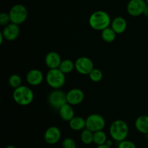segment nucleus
Wrapping results in <instances>:
<instances>
[{
  "mask_svg": "<svg viewBox=\"0 0 148 148\" xmlns=\"http://www.w3.org/2000/svg\"><path fill=\"white\" fill-rule=\"evenodd\" d=\"M111 24L109 14L103 10H97L92 12L89 17V25L92 29L102 31L110 27Z\"/></svg>",
  "mask_w": 148,
  "mask_h": 148,
  "instance_id": "f257e3e1",
  "label": "nucleus"
},
{
  "mask_svg": "<svg viewBox=\"0 0 148 148\" xmlns=\"http://www.w3.org/2000/svg\"><path fill=\"white\" fill-rule=\"evenodd\" d=\"M12 97L16 103L22 106H26L33 101L34 93L29 87L21 85L14 90Z\"/></svg>",
  "mask_w": 148,
  "mask_h": 148,
  "instance_id": "f03ea898",
  "label": "nucleus"
},
{
  "mask_svg": "<svg viewBox=\"0 0 148 148\" xmlns=\"http://www.w3.org/2000/svg\"><path fill=\"white\" fill-rule=\"evenodd\" d=\"M109 133L111 138L115 141L118 143L123 141L129 134L128 124L123 120H116L110 126Z\"/></svg>",
  "mask_w": 148,
  "mask_h": 148,
  "instance_id": "7ed1b4c3",
  "label": "nucleus"
},
{
  "mask_svg": "<svg viewBox=\"0 0 148 148\" xmlns=\"http://www.w3.org/2000/svg\"><path fill=\"white\" fill-rule=\"evenodd\" d=\"M46 80L48 85L53 89H60L66 82L65 74L63 73L59 68L51 69L48 71L46 76Z\"/></svg>",
  "mask_w": 148,
  "mask_h": 148,
  "instance_id": "20e7f679",
  "label": "nucleus"
},
{
  "mask_svg": "<svg viewBox=\"0 0 148 148\" xmlns=\"http://www.w3.org/2000/svg\"><path fill=\"white\" fill-rule=\"evenodd\" d=\"M11 23L17 25L23 24L27 20L28 12L23 4H17L12 7L9 12Z\"/></svg>",
  "mask_w": 148,
  "mask_h": 148,
  "instance_id": "39448f33",
  "label": "nucleus"
},
{
  "mask_svg": "<svg viewBox=\"0 0 148 148\" xmlns=\"http://www.w3.org/2000/svg\"><path fill=\"white\" fill-rule=\"evenodd\" d=\"M49 103L52 108L59 110L62 106L67 103L66 93L60 89H56L50 92L48 97Z\"/></svg>",
  "mask_w": 148,
  "mask_h": 148,
  "instance_id": "423d86ee",
  "label": "nucleus"
},
{
  "mask_svg": "<svg viewBox=\"0 0 148 148\" xmlns=\"http://www.w3.org/2000/svg\"><path fill=\"white\" fill-rule=\"evenodd\" d=\"M85 121H86V128L93 132L103 130L106 127L105 119L100 114H90L87 117Z\"/></svg>",
  "mask_w": 148,
  "mask_h": 148,
  "instance_id": "0eeeda50",
  "label": "nucleus"
},
{
  "mask_svg": "<svg viewBox=\"0 0 148 148\" xmlns=\"http://www.w3.org/2000/svg\"><path fill=\"white\" fill-rule=\"evenodd\" d=\"M75 64L77 72L82 75H88L94 69L93 62L87 56H80L77 58Z\"/></svg>",
  "mask_w": 148,
  "mask_h": 148,
  "instance_id": "6e6552de",
  "label": "nucleus"
},
{
  "mask_svg": "<svg viewBox=\"0 0 148 148\" xmlns=\"http://www.w3.org/2000/svg\"><path fill=\"white\" fill-rule=\"evenodd\" d=\"M147 4L145 0H130L127 6V12L132 17L143 14Z\"/></svg>",
  "mask_w": 148,
  "mask_h": 148,
  "instance_id": "1a4fd4ad",
  "label": "nucleus"
},
{
  "mask_svg": "<svg viewBox=\"0 0 148 148\" xmlns=\"http://www.w3.org/2000/svg\"><path fill=\"white\" fill-rule=\"evenodd\" d=\"M62 132L56 126H51L46 130L44 133V140L49 145H55L60 140Z\"/></svg>",
  "mask_w": 148,
  "mask_h": 148,
  "instance_id": "9d476101",
  "label": "nucleus"
},
{
  "mask_svg": "<svg viewBox=\"0 0 148 148\" xmlns=\"http://www.w3.org/2000/svg\"><path fill=\"white\" fill-rule=\"evenodd\" d=\"M85 94L83 91L79 88H73L66 92L67 103L72 106H77L83 101Z\"/></svg>",
  "mask_w": 148,
  "mask_h": 148,
  "instance_id": "9b49d317",
  "label": "nucleus"
},
{
  "mask_svg": "<svg viewBox=\"0 0 148 148\" xmlns=\"http://www.w3.org/2000/svg\"><path fill=\"white\" fill-rule=\"evenodd\" d=\"M1 33H2L5 40H8V41H13V40H16L20 35V30L19 27V25L10 23L7 25L4 26Z\"/></svg>",
  "mask_w": 148,
  "mask_h": 148,
  "instance_id": "f8f14e48",
  "label": "nucleus"
},
{
  "mask_svg": "<svg viewBox=\"0 0 148 148\" xmlns=\"http://www.w3.org/2000/svg\"><path fill=\"white\" fill-rule=\"evenodd\" d=\"M44 79L43 72L38 69H33L26 75V81L32 86H38L43 82Z\"/></svg>",
  "mask_w": 148,
  "mask_h": 148,
  "instance_id": "ddd939ff",
  "label": "nucleus"
},
{
  "mask_svg": "<svg viewBox=\"0 0 148 148\" xmlns=\"http://www.w3.org/2000/svg\"><path fill=\"white\" fill-rule=\"evenodd\" d=\"M62 61L60 55L56 51L49 52L45 57V63L49 69L59 68Z\"/></svg>",
  "mask_w": 148,
  "mask_h": 148,
  "instance_id": "4468645a",
  "label": "nucleus"
},
{
  "mask_svg": "<svg viewBox=\"0 0 148 148\" xmlns=\"http://www.w3.org/2000/svg\"><path fill=\"white\" fill-rule=\"evenodd\" d=\"M111 27L116 34H121L127 28V23L122 17H116L111 21Z\"/></svg>",
  "mask_w": 148,
  "mask_h": 148,
  "instance_id": "2eb2a0df",
  "label": "nucleus"
},
{
  "mask_svg": "<svg viewBox=\"0 0 148 148\" xmlns=\"http://www.w3.org/2000/svg\"><path fill=\"white\" fill-rule=\"evenodd\" d=\"M59 113L61 119L65 121H69L73 117H75V110L72 108V106L68 103L59 108Z\"/></svg>",
  "mask_w": 148,
  "mask_h": 148,
  "instance_id": "dca6fc26",
  "label": "nucleus"
},
{
  "mask_svg": "<svg viewBox=\"0 0 148 148\" xmlns=\"http://www.w3.org/2000/svg\"><path fill=\"white\" fill-rule=\"evenodd\" d=\"M135 128L141 134H148V116L142 115L137 117L135 120Z\"/></svg>",
  "mask_w": 148,
  "mask_h": 148,
  "instance_id": "f3484780",
  "label": "nucleus"
},
{
  "mask_svg": "<svg viewBox=\"0 0 148 148\" xmlns=\"http://www.w3.org/2000/svg\"><path fill=\"white\" fill-rule=\"evenodd\" d=\"M69 126L73 131H82L86 128V121L80 116H75L69 121Z\"/></svg>",
  "mask_w": 148,
  "mask_h": 148,
  "instance_id": "a211bd4d",
  "label": "nucleus"
},
{
  "mask_svg": "<svg viewBox=\"0 0 148 148\" xmlns=\"http://www.w3.org/2000/svg\"><path fill=\"white\" fill-rule=\"evenodd\" d=\"M116 37V33L111 27H107L101 31V38H102L103 40L106 43L114 42L115 40Z\"/></svg>",
  "mask_w": 148,
  "mask_h": 148,
  "instance_id": "6ab92c4d",
  "label": "nucleus"
},
{
  "mask_svg": "<svg viewBox=\"0 0 148 148\" xmlns=\"http://www.w3.org/2000/svg\"><path fill=\"white\" fill-rule=\"evenodd\" d=\"M59 69L65 75L69 74L75 69V64L70 59H64L62 61Z\"/></svg>",
  "mask_w": 148,
  "mask_h": 148,
  "instance_id": "aec40b11",
  "label": "nucleus"
},
{
  "mask_svg": "<svg viewBox=\"0 0 148 148\" xmlns=\"http://www.w3.org/2000/svg\"><path fill=\"white\" fill-rule=\"evenodd\" d=\"M93 132L90 131L88 129L85 128L83 130H82V132L80 134V139L82 143L85 145H90L93 143Z\"/></svg>",
  "mask_w": 148,
  "mask_h": 148,
  "instance_id": "412c9836",
  "label": "nucleus"
},
{
  "mask_svg": "<svg viewBox=\"0 0 148 148\" xmlns=\"http://www.w3.org/2000/svg\"><path fill=\"white\" fill-rule=\"evenodd\" d=\"M107 140H108L107 135L103 130H100L94 132L93 143H95L97 146L106 144Z\"/></svg>",
  "mask_w": 148,
  "mask_h": 148,
  "instance_id": "4be33fe9",
  "label": "nucleus"
},
{
  "mask_svg": "<svg viewBox=\"0 0 148 148\" xmlns=\"http://www.w3.org/2000/svg\"><path fill=\"white\" fill-rule=\"evenodd\" d=\"M8 82L10 86L15 89V88H17L22 85V78L20 75L14 74L10 77Z\"/></svg>",
  "mask_w": 148,
  "mask_h": 148,
  "instance_id": "5701e85b",
  "label": "nucleus"
},
{
  "mask_svg": "<svg viewBox=\"0 0 148 148\" xmlns=\"http://www.w3.org/2000/svg\"><path fill=\"white\" fill-rule=\"evenodd\" d=\"M88 76H89V78L90 79L91 81L94 82H98L102 80L103 75V72L100 69H97V68H94L90 72Z\"/></svg>",
  "mask_w": 148,
  "mask_h": 148,
  "instance_id": "b1692460",
  "label": "nucleus"
},
{
  "mask_svg": "<svg viewBox=\"0 0 148 148\" xmlns=\"http://www.w3.org/2000/svg\"><path fill=\"white\" fill-rule=\"evenodd\" d=\"M63 148H77V144L75 140L70 137H66L62 141Z\"/></svg>",
  "mask_w": 148,
  "mask_h": 148,
  "instance_id": "393cba45",
  "label": "nucleus"
},
{
  "mask_svg": "<svg viewBox=\"0 0 148 148\" xmlns=\"http://www.w3.org/2000/svg\"><path fill=\"white\" fill-rule=\"evenodd\" d=\"M11 23L9 13L2 12L0 14V25L1 26H6Z\"/></svg>",
  "mask_w": 148,
  "mask_h": 148,
  "instance_id": "a878e982",
  "label": "nucleus"
},
{
  "mask_svg": "<svg viewBox=\"0 0 148 148\" xmlns=\"http://www.w3.org/2000/svg\"><path fill=\"white\" fill-rule=\"evenodd\" d=\"M117 148H137V146L133 142L130 141V140H124L119 143Z\"/></svg>",
  "mask_w": 148,
  "mask_h": 148,
  "instance_id": "bb28decb",
  "label": "nucleus"
},
{
  "mask_svg": "<svg viewBox=\"0 0 148 148\" xmlns=\"http://www.w3.org/2000/svg\"><path fill=\"white\" fill-rule=\"evenodd\" d=\"M96 148H112L111 146H108L106 144H104V145H98L96 147Z\"/></svg>",
  "mask_w": 148,
  "mask_h": 148,
  "instance_id": "cd10ccee",
  "label": "nucleus"
},
{
  "mask_svg": "<svg viewBox=\"0 0 148 148\" xmlns=\"http://www.w3.org/2000/svg\"><path fill=\"white\" fill-rule=\"evenodd\" d=\"M143 14H144L145 17H148V5H147V6H146L144 12H143Z\"/></svg>",
  "mask_w": 148,
  "mask_h": 148,
  "instance_id": "c85d7f7f",
  "label": "nucleus"
},
{
  "mask_svg": "<svg viewBox=\"0 0 148 148\" xmlns=\"http://www.w3.org/2000/svg\"><path fill=\"white\" fill-rule=\"evenodd\" d=\"M4 39H5V38H4V36H3L2 33L1 32V33H0V44H2L3 40H4Z\"/></svg>",
  "mask_w": 148,
  "mask_h": 148,
  "instance_id": "c756f323",
  "label": "nucleus"
},
{
  "mask_svg": "<svg viewBox=\"0 0 148 148\" xmlns=\"http://www.w3.org/2000/svg\"><path fill=\"white\" fill-rule=\"evenodd\" d=\"M106 144L107 145H108V146H112V145H113V143H112V141H111V140H108L106 141Z\"/></svg>",
  "mask_w": 148,
  "mask_h": 148,
  "instance_id": "7c9ffc66",
  "label": "nucleus"
},
{
  "mask_svg": "<svg viewBox=\"0 0 148 148\" xmlns=\"http://www.w3.org/2000/svg\"><path fill=\"white\" fill-rule=\"evenodd\" d=\"M5 148H16V147L13 145H8V146H7Z\"/></svg>",
  "mask_w": 148,
  "mask_h": 148,
  "instance_id": "2f4dec72",
  "label": "nucleus"
},
{
  "mask_svg": "<svg viewBox=\"0 0 148 148\" xmlns=\"http://www.w3.org/2000/svg\"><path fill=\"white\" fill-rule=\"evenodd\" d=\"M145 1L146 4H147V5H148V0H145Z\"/></svg>",
  "mask_w": 148,
  "mask_h": 148,
  "instance_id": "473e14b6",
  "label": "nucleus"
},
{
  "mask_svg": "<svg viewBox=\"0 0 148 148\" xmlns=\"http://www.w3.org/2000/svg\"><path fill=\"white\" fill-rule=\"evenodd\" d=\"M79 148H84V147H79Z\"/></svg>",
  "mask_w": 148,
  "mask_h": 148,
  "instance_id": "72a5a7b5",
  "label": "nucleus"
}]
</instances>
